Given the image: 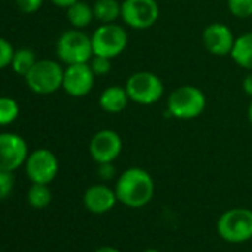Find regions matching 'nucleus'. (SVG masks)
Here are the masks:
<instances>
[{
  "instance_id": "1",
  "label": "nucleus",
  "mask_w": 252,
  "mask_h": 252,
  "mask_svg": "<svg viewBox=\"0 0 252 252\" xmlns=\"http://www.w3.org/2000/svg\"><path fill=\"white\" fill-rule=\"evenodd\" d=\"M155 180L153 177L140 166L125 169L116 180L114 191L117 200L132 209H140L149 205L155 197Z\"/></svg>"
},
{
  "instance_id": "2",
  "label": "nucleus",
  "mask_w": 252,
  "mask_h": 252,
  "mask_svg": "<svg viewBox=\"0 0 252 252\" xmlns=\"http://www.w3.org/2000/svg\"><path fill=\"white\" fill-rule=\"evenodd\" d=\"M206 108L205 92L194 85H181L175 88L166 101V114L177 120L197 119Z\"/></svg>"
},
{
  "instance_id": "3",
  "label": "nucleus",
  "mask_w": 252,
  "mask_h": 252,
  "mask_svg": "<svg viewBox=\"0 0 252 252\" xmlns=\"http://www.w3.org/2000/svg\"><path fill=\"white\" fill-rule=\"evenodd\" d=\"M55 52L58 60L65 65L89 63L94 57L91 36L83 30L70 29L58 37Z\"/></svg>"
},
{
  "instance_id": "4",
  "label": "nucleus",
  "mask_w": 252,
  "mask_h": 252,
  "mask_svg": "<svg viewBox=\"0 0 252 252\" xmlns=\"http://www.w3.org/2000/svg\"><path fill=\"white\" fill-rule=\"evenodd\" d=\"M64 68L55 60H37L33 68L24 76L27 88L39 95H51L63 88Z\"/></svg>"
},
{
  "instance_id": "5",
  "label": "nucleus",
  "mask_w": 252,
  "mask_h": 252,
  "mask_svg": "<svg viewBox=\"0 0 252 252\" xmlns=\"http://www.w3.org/2000/svg\"><path fill=\"white\" fill-rule=\"evenodd\" d=\"M217 233L228 243H245L252 239V211L231 208L222 212L217 221Z\"/></svg>"
},
{
  "instance_id": "6",
  "label": "nucleus",
  "mask_w": 252,
  "mask_h": 252,
  "mask_svg": "<svg viewBox=\"0 0 252 252\" xmlns=\"http://www.w3.org/2000/svg\"><path fill=\"white\" fill-rule=\"evenodd\" d=\"M129 99L140 105H153L159 102L165 94L162 79L147 70L132 73L125 83Z\"/></svg>"
},
{
  "instance_id": "7",
  "label": "nucleus",
  "mask_w": 252,
  "mask_h": 252,
  "mask_svg": "<svg viewBox=\"0 0 252 252\" xmlns=\"http://www.w3.org/2000/svg\"><path fill=\"white\" fill-rule=\"evenodd\" d=\"M94 55L105 57L110 60L117 58L128 48L129 37L126 29L117 23L99 24L91 36Z\"/></svg>"
},
{
  "instance_id": "8",
  "label": "nucleus",
  "mask_w": 252,
  "mask_h": 252,
  "mask_svg": "<svg viewBox=\"0 0 252 252\" xmlns=\"http://www.w3.org/2000/svg\"><path fill=\"white\" fill-rule=\"evenodd\" d=\"M160 17V8L156 0H123L120 20L132 30L152 29Z\"/></svg>"
},
{
  "instance_id": "9",
  "label": "nucleus",
  "mask_w": 252,
  "mask_h": 252,
  "mask_svg": "<svg viewBox=\"0 0 252 252\" xmlns=\"http://www.w3.org/2000/svg\"><path fill=\"white\" fill-rule=\"evenodd\" d=\"M24 165L29 180L39 184H51L60 169L55 153L48 149H37L32 152Z\"/></svg>"
},
{
  "instance_id": "10",
  "label": "nucleus",
  "mask_w": 252,
  "mask_h": 252,
  "mask_svg": "<svg viewBox=\"0 0 252 252\" xmlns=\"http://www.w3.org/2000/svg\"><path fill=\"white\" fill-rule=\"evenodd\" d=\"M29 155V146L23 137L14 132L0 134V171H17L26 163Z\"/></svg>"
},
{
  "instance_id": "11",
  "label": "nucleus",
  "mask_w": 252,
  "mask_h": 252,
  "mask_svg": "<svg viewBox=\"0 0 252 252\" xmlns=\"http://www.w3.org/2000/svg\"><path fill=\"white\" fill-rule=\"evenodd\" d=\"M123 150L122 137L113 129H101L89 141V155L92 160L99 163L114 162Z\"/></svg>"
},
{
  "instance_id": "12",
  "label": "nucleus",
  "mask_w": 252,
  "mask_h": 252,
  "mask_svg": "<svg viewBox=\"0 0 252 252\" xmlns=\"http://www.w3.org/2000/svg\"><path fill=\"white\" fill-rule=\"evenodd\" d=\"M96 76L94 74L89 63L82 64H71L64 68V79H63V89L74 98L86 96L95 83Z\"/></svg>"
},
{
  "instance_id": "13",
  "label": "nucleus",
  "mask_w": 252,
  "mask_h": 252,
  "mask_svg": "<svg viewBox=\"0 0 252 252\" xmlns=\"http://www.w3.org/2000/svg\"><path fill=\"white\" fill-rule=\"evenodd\" d=\"M236 37L224 23H211L202 32V43L214 57H227L231 54Z\"/></svg>"
},
{
  "instance_id": "14",
  "label": "nucleus",
  "mask_w": 252,
  "mask_h": 252,
  "mask_svg": "<svg viewBox=\"0 0 252 252\" xmlns=\"http://www.w3.org/2000/svg\"><path fill=\"white\" fill-rule=\"evenodd\" d=\"M117 202L119 200H117L114 189L105 184H94L88 187L83 194L85 208L95 215H102V214L110 212L116 206Z\"/></svg>"
},
{
  "instance_id": "15",
  "label": "nucleus",
  "mask_w": 252,
  "mask_h": 252,
  "mask_svg": "<svg viewBox=\"0 0 252 252\" xmlns=\"http://www.w3.org/2000/svg\"><path fill=\"white\" fill-rule=\"evenodd\" d=\"M98 102H99V107L102 108V111L110 113V114H119L128 107L131 99H129V95L126 92L125 86L111 85V86H107L99 94Z\"/></svg>"
},
{
  "instance_id": "16",
  "label": "nucleus",
  "mask_w": 252,
  "mask_h": 252,
  "mask_svg": "<svg viewBox=\"0 0 252 252\" xmlns=\"http://www.w3.org/2000/svg\"><path fill=\"white\" fill-rule=\"evenodd\" d=\"M230 57L239 67L246 71H252V32L236 37Z\"/></svg>"
},
{
  "instance_id": "17",
  "label": "nucleus",
  "mask_w": 252,
  "mask_h": 252,
  "mask_svg": "<svg viewBox=\"0 0 252 252\" xmlns=\"http://www.w3.org/2000/svg\"><path fill=\"white\" fill-rule=\"evenodd\" d=\"M94 20H95V15H94L92 6L83 2V0H79V2L67 8V21L70 23L73 29L83 30L89 27Z\"/></svg>"
},
{
  "instance_id": "18",
  "label": "nucleus",
  "mask_w": 252,
  "mask_h": 252,
  "mask_svg": "<svg viewBox=\"0 0 252 252\" xmlns=\"http://www.w3.org/2000/svg\"><path fill=\"white\" fill-rule=\"evenodd\" d=\"M95 20L99 24L116 23L122 14V2L119 0H95L92 5Z\"/></svg>"
},
{
  "instance_id": "19",
  "label": "nucleus",
  "mask_w": 252,
  "mask_h": 252,
  "mask_svg": "<svg viewBox=\"0 0 252 252\" xmlns=\"http://www.w3.org/2000/svg\"><path fill=\"white\" fill-rule=\"evenodd\" d=\"M36 63H37L36 54L30 48H20V49H15L11 68L14 70L15 74L24 77L33 68Z\"/></svg>"
},
{
  "instance_id": "20",
  "label": "nucleus",
  "mask_w": 252,
  "mask_h": 252,
  "mask_svg": "<svg viewBox=\"0 0 252 252\" xmlns=\"http://www.w3.org/2000/svg\"><path fill=\"white\" fill-rule=\"evenodd\" d=\"M52 200V193L48 187V184H39L33 183V186L27 191V202L30 206L36 209L46 208Z\"/></svg>"
},
{
  "instance_id": "21",
  "label": "nucleus",
  "mask_w": 252,
  "mask_h": 252,
  "mask_svg": "<svg viewBox=\"0 0 252 252\" xmlns=\"http://www.w3.org/2000/svg\"><path fill=\"white\" fill-rule=\"evenodd\" d=\"M20 116V104L11 96H0V126L14 123Z\"/></svg>"
},
{
  "instance_id": "22",
  "label": "nucleus",
  "mask_w": 252,
  "mask_h": 252,
  "mask_svg": "<svg viewBox=\"0 0 252 252\" xmlns=\"http://www.w3.org/2000/svg\"><path fill=\"white\" fill-rule=\"evenodd\" d=\"M227 8L234 18L248 20L252 17V0H227Z\"/></svg>"
},
{
  "instance_id": "23",
  "label": "nucleus",
  "mask_w": 252,
  "mask_h": 252,
  "mask_svg": "<svg viewBox=\"0 0 252 252\" xmlns=\"http://www.w3.org/2000/svg\"><path fill=\"white\" fill-rule=\"evenodd\" d=\"M89 65L94 71V74L96 77H102L107 76L111 71V60L105 58V57H99V55H94L89 61Z\"/></svg>"
},
{
  "instance_id": "24",
  "label": "nucleus",
  "mask_w": 252,
  "mask_h": 252,
  "mask_svg": "<svg viewBox=\"0 0 252 252\" xmlns=\"http://www.w3.org/2000/svg\"><path fill=\"white\" fill-rule=\"evenodd\" d=\"M14 54H15V48L12 46V43L8 42L5 37H0V70L11 67Z\"/></svg>"
},
{
  "instance_id": "25",
  "label": "nucleus",
  "mask_w": 252,
  "mask_h": 252,
  "mask_svg": "<svg viewBox=\"0 0 252 252\" xmlns=\"http://www.w3.org/2000/svg\"><path fill=\"white\" fill-rule=\"evenodd\" d=\"M14 175L8 171H0V200H5L14 190Z\"/></svg>"
},
{
  "instance_id": "26",
  "label": "nucleus",
  "mask_w": 252,
  "mask_h": 252,
  "mask_svg": "<svg viewBox=\"0 0 252 252\" xmlns=\"http://www.w3.org/2000/svg\"><path fill=\"white\" fill-rule=\"evenodd\" d=\"M17 8L23 14H36L45 3V0H15Z\"/></svg>"
},
{
  "instance_id": "27",
  "label": "nucleus",
  "mask_w": 252,
  "mask_h": 252,
  "mask_svg": "<svg viewBox=\"0 0 252 252\" xmlns=\"http://www.w3.org/2000/svg\"><path fill=\"white\" fill-rule=\"evenodd\" d=\"M98 175L102 181H108L113 180L116 177V168L113 165V162L110 163H99L98 165Z\"/></svg>"
},
{
  "instance_id": "28",
  "label": "nucleus",
  "mask_w": 252,
  "mask_h": 252,
  "mask_svg": "<svg viewBox=\"0 0 252 252\" xmlns=\"http://www.w3.org/2000/svg\"><path fill=\"white\" fill-rule=\"evenodd\" d=\"M242 89H243L245 95H248L249 98H252V71H248V74L243 77V80H242Z\"/></svg>"
},
{
  "instance_id": "29",
  "label": "nucleus",
  "mask_w": 252,
  "mask_h": 252,
  "mask_svg": "<svg viewBox=\"0 0 252 252\" xmlns=\"http://www.w3.org/2000/svg\"><path fill=\"white\" fill-rule=\"evenodd\" d=\"M51 2H52L55 6H58V8L67 9L68 6H71V5H74L76 2H79V0H51Z\"/></svg>"
},
{
  "instance_id": "30",
  "label": "nucleus",
  "mask_w": 252,
  "mask_h": 252,
  "mask_svg": "<svg viewBox=\"0 0 252 252\" xmlns=\"http://www.w3.org/2000/svg\"><path fill=\"white\" fill-rule=\"evenodd\" d=\"M94 252H120V251L114 246H101V248L95 249Z\"/></svg>"
},
{
  "instance_id": "31",
  "label": "nucleus",
  "mask_w": 252,
  "mask_h": 252,
  "mask_svg": "<svg viewBox=\"0 0 252 252\" xmlns=\"http://www.w3.org/2000/svg\"><path fill=\"white\" fill-rule=\"evenodd\" d=\"M246 117H248V122H249L251 126H252V98H251V102H249L248 110H246Z\"/></svg>"
},
{
  "instance_id": "32",
  "label": "nucleus",
  "mask_w": 252,
  "mask_h": 252,
  "mask_svg": "<svg viewBox=\"0 0 252 252\" xmlns=\"http://www.w3.org/2000/svg\"><path fill=\"white\" fill-rule=\"evenodd\" d=\"M143 252H160L159 249H153V248H149V249H144Z\"/></svg>"
},
{
  "instance_id": "33",
  "label": "nucleus",
  "mask_w": 252,
  "mask_h": 252,
  "mask_svg": "<svg viewBox=\"0 0 252 252\" xmlns=\"http://www.w3.org/2000/svg\"><path fill=\"white\" fill-rule=\"evenodd\" d=\"M171 2H178V0H171Z\"/></svg>"
}]
</instances>
